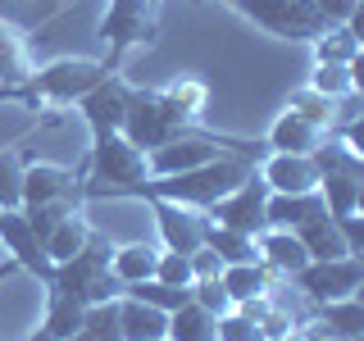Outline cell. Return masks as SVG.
<instances>
[{"label":"cell","mask_w":364,"mask_h":341,"mask_svg":"<svg viewBox=\"0 0 364 341\" xmlns=\"http://www.w3.org/2000/svg\"><path fill=\"white\" fill-rule=\"evenodd\" d=\"M250 159L242 155H219L200 168H187V173H168V178H146L141 187H132L128 196L132 200H178V205H191V210H210L214 200H223L237 182L250 178Z\"/></svg>","instance_id":"cell-1"},{"label":"cell","mask_w":364,"mask_h":341,"mask_svg":"<svg viewBox=\"0 0 364 341\" xmlns=\"http://www.w3.org/2000/svg\"><path fill=\"white\" fill-rule=\"evenodd\" d=\"M159 5L164 0H109L105 18H100L96 37L105 45L100 64L109 73H123V60L132 50H151L159 41Z\"/></svg>","instance_id":"cell-2"},{"label":"cell","mask_w":364,"mask_h":341,"mask_svg":"<svg viewBox=\"0 0 364 341\" xmlns=\"http://www.w3.org/2000/svg\"><path fill=\"white\" fill-rule=\"evenodd\" d=\"M109 255H114V242H105L100 232H91V242L77 250L73 259L55 264V273H50V282H46V287H60L64 296H73L77 305L119 301V296H123V282L109 273Z\"/></svg>","instance_id":"cell-3"},{"label":"cell","mask_w":364,"mask_h":341,"mask_svg":"<svg viewBox=\"0 0 364 341\" xmlns=\"http://www.w3.org/2000/svg\"><path fill=\"white\" fill-rule=\"evenodd\" d=\"M119 132L128 136L136 151H155V146L173 141V136L210 132V128H200L196 119L178 114L164 96H159V87H132V96H128V114H123V128H119Z\"/></svg>","instance_id":"cell-4"},{"label":"cell","mask_w":364,"mask_h":341,"mask_svg":"<svg viewBox=\"0 0 364 341\" xmlns=\"http://www.w3.org/2000/svg\"><path fill=\"white\" fill-rule=\"evenodd\" d=\"M109 77V68L100 60H50L46 68L28 77V109H64V105H77L91 87Z\"/></svg>","instance_id":"cell-5"},{"label":"cell","mask_w":364,"mask_h":341,"mask_svg":"<svg viewBox=\"0 0 364 341\" xmlns=\"http://www.w3.org/2000/svg\"><path fill=\"white\" fill-rule=\"evenodd\" d=\"M228 5L278 41H314L328 32V18L314 9V0H228Z\"/></svg>","instance_id":"cell-6"},{"label":"cell","mask_w":364,"mask_h":341,"mask_svg":"<svg viewBox=\"0 0 364 341\" xmlns=\"http://www.w3.org/2000/svg\"><path fill=\"white\" fill-rule=\"evenodd\" d=\"M291 287L301 296H310L314 305L341 301V296H360L364 287V255H337V259H310L301 273L291 278Z\"/></svg>","instance_id":"cell-7"},{"label":"cell","mask_w":364,"mask_h":341,"mask_svg":"<svg viewBox=\"0 0 364 341\" xmlns=\"http://www.w3.org/2000/svg\"><path fill=\"white\" fill-rule=\"evenodd\" d=\"M132 87H136L132 77L109 73V77H100V82L73 105V109H77V119L87 123L91 141H100V136H109V132H119V128H123V114H128V96H132Z\"/></svg>","instance_id":"cell-8"},{"label":"cell","mask_w":364,"mask_h":341,"mask_svg":"<svg viewBox=\"0 0 364 341\" xmlns=\"http://www.w3.org/2000/svg\"><path fill=\"white\" fill-rule=\"evenodd\" d=\"M264 200H269V187L259 182L255 168H250V178L237 182V187L228 191L223 200H214L205 214H210V223H219V227H237V232L259 237L264 232Z\"/></svg>","instance_id":"cell-9"},{"label":"cell","mask_w":364,"mask_h":341,"mask_svg":"<svg viewBox=\"0 0 364 341\" xmlns=\"http://www.w3.org/2000/svg\"><path fill=\"white\" fill-rule=\"evenodd\" d=\"M0 246H5V255L18 264V273H32V278L41 282H50V255H46V246L37 242V232H32V223H28V214L23 210H0Z\"/></svg>","instance_id":"cell-10"},{"label":"cell","mask_w":364,"mask_h":341,"mask_svg":"<svg viewBox=\"0 0 364 341\" xmlns=\"http://www.w3.org/2000/svg\"><path fill=\"white\" fill-rule=\"evenodd\" d=\"M155 210V227H159V242L164 250H178V255H191V250L205 246V232H210V214L205 210H191V205H178V200H146Z\"/></svg>","instance_id":"cell-11"},{"label":"cell","mask_w":364,"mask_h":341,"mask_svg":"<svg viewBox=\"0 0 364 341\" xmlns=\"http://www.w3.org/2000/svg\"><path fill=\"white\" fill-rule=\"evenodd\" d=\"M55 200H82V168L64 164H23V210ZM87 205V200H82Z\"/></svg>","instance_id":"cell-12"},{"label":"cell","mask_w":364,"mask_h":341,"mask_svg":"<svg viewBox=\"0 0 364 341\" xmlns=\"http://www.w3.org/2000/svg\"><path fill=\"white\" fill-rule=\"evenodd\" d=\"M259 182L278 196H296V191H318V164L314 155H287V151H269L255 164Z\"/></svg>","instance_id":"cell-13"},{"label":"cell","mask_w":364,"mask_h":341,"mask_svg":"<svg viewBox=\"0 0 364 341\" xmlns=\"http://www.w3.org/2000/svg\"><path fill=\"white\" fill-rule=\"evenodd\" d=\"M323 128L318 123H310V119H301L296 109H287L282 105V114L273 119V128H269V136H264V151H287V155H314L318 146H323Z\"/></svg>","instance_id":"cell-14"},{"label":"cell","mask_w":364,"mask_h":341,"mask_svg":"<svg viewBox=\"0 0 364 341\" xmlns=\"http://www.w3.org/2000/svg\"><path fill=\"white\" fill-rule=\"evenodd\" d=\"M32 73H37V64H32V41H28V32H23L18 23L0 18V87L23 91Z\"/></svg>","instance_id":"cell-15"},{"label":"cell","mask_w":364,"mask_h":341,"mask_svg":"<svg viewBox=\"0 0 364 341\" xmlns=\"http://www.w3.org/2000/svg\"><path fill=\"white\" fill-rule=\"evenodd\" d=\"M255 242H259V264H264L273 278H296V273L310 264V255H305L301 237L287 232V227H264Z\"/></svg>","instance_id":"cell-16"},{"label":"cell","mask_w":364,"mask_h":341,"mask_svg":"<svg viewBox=\"0 0 364 341\" xmlns=\"http://www.w3.org/2000/svg\"><path fill=\"white\" fill-rule=\"evenodd\" d=\"M323 214H328V205L318 191H296V196L269 191V200H264V227H287V232H296L301 223L323 219Z\"/></svg>","instance_id":"cell-17"},{"label":"cell","mask_w":364,"mask_h":341,"mask_svg":"<svg viewBox=\"0 0 364 341\" xmlns=\"http://www.w3.org/2000/svg\"><path fill=\"white\" fill-rule=\"evenodd\" d=\"M91 232H96V227H91V219H87V205H73V210H68L64 219L41 237L46 255H50V264H64V259H73L77 250L91 242Z\"/></svg>","instance_id":"cell-18"},{"label":"cell","mask_w":364,"mask_h":341,"mask_svg":"<svg viewBox=\"0 0 364 341\" xmlns=\"http://www.w3.org/2000/svg\"><path fill=\"white\" fill-rule=\"evenodd\" d=\"M314 323L333 341H355V337H364V301L360 296L323 301V305H314Z\"/></svg>","instance_id":"cell-19"},{"label":"cell","mask_w":364,"mask_h":341,"mask_svg":"<svg viewBox=\"0 0 364 341\" xmlns=\"http://www.w3.org/2000/svg\"><path fill=\"white\" fill-rule=\"evenodd\" d=\"M318 196L328 219H350L364 210V173H318Z\"/></svg>","instance_id":"cell-20"},{"label":"cell","mask_w":364,"mask_h":341,"mask_svg":"<svg viewBox=\"0 0 364 341\" xmlns=\"http://www.w3.org/2000/svg\"><path fill=\"white\" fill-rule=\"evenodd\" d=\"M119 328H123V341H164L168 314L155 310V305L132 301V296H119Z\"/></svg>","instance_id":"cell-21"},{"label":"cell","mask_w":364,"mask_h":341,"mask_svg":"<svg viewBox=\"0 0 364 341\" xmlns=\"http://www.w3.org/2000/svg\"><path fill=\"white\" fill-rule=\"evenodd\" d=\"M159 250H164V246H151V242L114 246V255H109V273L123 282V287H132V282H146V278H155Z\"/></svg>","instance_id":"cell-22"},{"label":"cell","mask_w":364,"mask_h":341,"mask_svg":"<svg viewBox=\"0 0 364 341\" xmlns=\"http://www.w3.org/2000/svg\"><path fill=\"white\" fill-rule=\"evenodd\" d=\"M219 282H223L228 301L242 305V301H255V296H264V291L273 287V273L259 264V259H255V264H223Z\"/></svg>","instance_id":"cell-23"},{"label":"cell","mask_w":364,"mask_h":341,"mask_svg":"<svg viewBox=\"0 0 364 341\" xmlns=\"http://www.w3.org/2000/svg\"><path fill=\"white\" fill-rule=\"evenodd\" d=\"M159 96H164L178 114H187V119H196V123H200V114L210 109V82L196 77V73H178L173 82L159 87Z\"/></svg>","instance_id":"cell-24"},{"label":"cell","mask_w":364,"mask_h":341,"mask_svg":"<svg viewBox=\"0 0 364 341\" xmlns=\"http://www.w3.org/2000/svg\"><path fill=\"white\" fill-rule=\"evenodd\" d=\"M82 314H87V305H77L73 296H64L60 287H46V310H41V328L46 332H55V337H73L77 328H82Z\"/></svg>","instance_id":"cell-25"},{"label":"cell","mask_w":364,"mask_h":341,"mask_svg":"<svg viewBox=\"0 0 364 341\" xmlns=\"http://www.w3.org/2000/svg\"><path fill=\"white\" fill-rule=\"evenodd\" d=\"M205 246H210L214 255L223 259V264H255V259H259V242H255L250 232H237V227L210 223V232H205Z\"/></svg>","instance_id":"cell-26"},{"label":"cell","mask_w":364,"mask_h":341,"mask_svg":"<svg viewBox=\"0 0 364 341\" xmlns=\"http://www.w3.org/2000/svg\"><path fill=\"white\" fill-rule=\"evenodd\" d=\"M296 237H301V246H305V255L310 259H337V255H350L346 242H341V232H337V223L328 219H310V223H301L296 227Z\"/></svg>","instance_id":"cell-27"},{"label":"cell","mask_w":364,"mask_h":341,"mask_svg":"<svg viewBox=\"0 0 364 341\" xmlns=\"http://www.w3.org/2000/svg\"><path fill=\"white\" fill-rule=\"evenodd\" d=\"M314 60L323 64H355L360 60V32L350 28V23H337V28H328L323 37H314Z\"/></svg>","instance_id":"cell-28"},{"label":"cell","mask_w":364,"mask_h":341,"mask_svg":"<svg viewBox=\"0 0 364 341\" xmlns=\"http://www.w3.org/2000/svg\"><path fill=\"white\" fill-rule=\"evenodd\" d=\"M305 87H314V91H323V96H350V91H360V60L355 64H323V60H314V73H310V82Z\"/></svg>","instance_id":"cell-29"},{"label":"cell","mask_w":364,"mask_h":341,"mask_svg":"<svg viewBox=\"0 0 364 341\" xmlns=\"http://www.w3.org/2000/svg\"><path fill=\"white\" fill-rule=\"evenodd\" d=\"M168 341H214V314L187 301L182 310L168 314Z\"/></svg>","instance_id":"cell-30"},{"label":"cell","mask_w":364,"mask_h":341,"mask_svg":"<svg viewBox=\"0 0 364 341\" xmlns=\"http://www.w3.org/2000/svg\"><path fill=\"white\" fill-rule=\"evenodd\" d=\"M287 109H296L301 119L318 123L323 132H337V100L323 96V91H314V87H296L287 96Z\"/></svg>","instance_id":"cell-31"},{"label":"cell","mask_w":364,"mask_h":341,"mask_svg":"<svg viewBox=\"0 0 364 341\" xmlns=\"http://www.w3.org/2000/svg\"><path fill=\"white\" fill-rule=\"evenodd\" d=\"M123 296H132V301H141V305H155V310L173 314V310H182V305L191 301V287H173V282L146 278V282H132V287H123Z\"/></svg>","instance_id":"cell-32"},{"label":"cell","mask_w":364,"mask_h":341,"mask_svg":"<svg viewBox=\"0 0 364 341\" xmlns=\"http://www.w3.org/2000/svg\"><path fill=\"white\" fill-rule=\"evenodd\" d=\"M0 210H23V151H0Z\"/></svg>","instance_id":"cell-33"},{"label":"cell","mask_w":364,"mask_h":341,"mask_svg":"<svg viewBox=\"0 0 364 341\" xmlns=\"http://www.w3.org/2000/svg\"><path fill=\"white\" fill-rule=\"evenodd\" d=\"M82 328L96 341H123V328H119V301H100V305H87L82 314Z\"/></svg>","instance_id":"cell-34"},{"label":"cell","mask_w":364,"mask_h":341,"mask_svg":"<svg viewBox=\"0 0 364 341\" xmlns=\"http://www.w3.org/2000/svg\"><path fill=\"white\" fill-rule=\"evenodd\" d=\"M214 341H269V337H264V328H259L250 314L228 310V314L214 318Z\"/></svg>","instance_id":"cell-35"},{"label":"cell","mask_w":364,"mask_h":341,"mask_svg":"<svg viewBox=\"0 0 364 341\" xmlns=\"http://www.w3.org/2000/svg\"><path fill=\"white\" fill-rule=\"evenodd\" d=\"M191 301H196L200 310H210L214 318L232 310V301H228V291H223V282H219V278H205V282H191Z\"/></svg>","instance_id":"cell-36"},{"label":"cell","mask_w":364,"mask_h":341,"mask_svg":"<svg viewBox=\"0 0 364 341\" xmlns=\"http://www.w3.org/2000/svg\"><path fill=\"white\" fill-rule=\"evenodd\" d=\"M155 278H159V282H173V287H191V259L178 255V250H159Z\"/></svg>","instance_id":"cell-37"},{"label":"cell","mask_w":364,"mask_h":341,"mask_svg":"<svg viewBox=\"0 0 364 341\" xmlns=\"http://www.w3.org/2000/svg\"><path fill=\"white\" fill-rule=\"evenodd\" d=\"M360 5H364V0H314V9L328 18V28H337V23H350L355 32H360Z\"/></svg>","instance_id":"cell-38"},{"label":"cell","mask_w":364,"mask_h":341,"mask_svg":"<svg viewBox=\"0 0 364 341\" xmlns=\"http://www.w3.org/2000/svg\"><path fill=\"white\" fill-rule=\"evenodd\" d=\"M191 282H205V278H219V273H223V259L219 255H214V250L210 246H200V250H191Z\"/></svg>","instance_id":"cell-39"},{"label":"cell","mask_w":364,"mask_h":341,"mask_svg":"<svg viewBox=\"0 0 364 341\" xmlns=\"http://www.w3.org/2000/svg\"><path fill=\"white\" fill-rule=\"evenodd\" d=\"M337 223V232H341V242H346L350 255H364V219L360 214H350V219H333Z\"/></svg>","instance_id":"cell-40"},{"label":"cell","mask_w":364,"mask_h":341,"mask_svg":"<svg viewBox=\"0 0 364 341\" xmlns=\"http://www.w3.org/2000/svg\"><path fill=\"white\" fill-rule=\"evenodd\" d=\"M0 105H28V91H14V87H0Z\"/></svg>","instance_id":"cell-41"},{"label":"cell","mask_w":364,"mask_h":341,"mask_svg":"<svg viewBox=\"0 0 364 341\" xmlns=\"http://www.w3.org/2000/svg\"><path fill=\"white\" fill-rule=\"evenodd\" d=\"M14 273H18V264H14V259H0V287H5V282L14 278Z\"/></svg>","instance_id":"cell-42"},{"label":"cell","mask_w":364,"mask_h":341,"mask_svg":"<svg viewBox=\"0 0 364 341\" xmlns=\"http://www.w3.org/2000/svg\"><path fill=\"white\" fill-rule=\"evenodd\" d=\"M23 341H60V337H55V332H46V328L37 323V328H32V332H28V337H23Z\"/></svg>","instance_id":"cell-43"},{"label":"cell","mask_w":364,"mask_h":341,"mask_svg":"<svg viewBox=\"0 0 364 341\" xmlns=\"http://www.w3.org/2000/svg\"><path fill=\"white\" fill-rule=\"evenodd\" d=\"M64 341H96V337H91L87 328H77V332H73V337H64Z\"/></svg>","instance_id":"cell-44"},{"label":"cell","mask_w":364,"mask_h":341,"mask_svg":"<svg viewBox=\"0 0 364 341\" xmlns=\"http://www.w3.org/2000/svg\"><path fill=\"white\" fill-rule=\"evenodd\" d=\"M191 5H210V0H191Z\"/></svg>","instance_id":"cell-45"},{"label":"cell","mask_w":364,"mask_h":341,"mask_svg":"<svg viewBox=\"0 0 364 341\" xmlns=\"http://www.w3.org/2000/svg\"><path fill=\"white\" fill-rule=\"evenodd\" d=\"M164 341H168V337H164Z\"/></svg>","instance_id":"cell-46"}]
</instances>
